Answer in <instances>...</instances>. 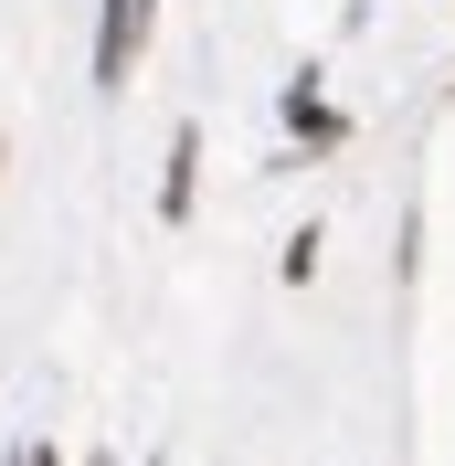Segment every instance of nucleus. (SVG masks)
<instances>
[{"label": "nucleus", "instance_id": "obj_2", "mask_svg": "<svg viewBox=\"0 0 455 466\" xmlns=\"http://www.w3.org/2000/svg\"><path fill=\"white\" fill-rule=\"evenodd\" d=\"M191 159H201V138L180 127V138H170V180H159V212H170V223L191 212Z\"/></svg>", "mask_w": 455, "mask_h": 466}, {"label": "nucleus", "instance_id": "obj_1", "mask_svg": "<svg viewBox=\"0 0 455 466\" xmlns=\"http://www.w3.org/2000/svg\"><path fill=\"white\" fill-rule=\"evenodd\" d=\"M148 0H106V43H96V86H127V54H138Z\"/></svg>", "mask_w": 455, "mask_h": 466}, {"label": "nucleus", "instance_id": "obj_3", "mask_svg": "<svg viewBox=\"0 0 455 466\" xmlns=\"http://www.w3.org/2000/svg\"><path fill=\"white\" fill-rule=\"evenodd\" d=\"M22 466H64V456H54V445H32V456H22Z\"/></svg>", "mask_w": 455, "mask_h": 466}]
</instances>
